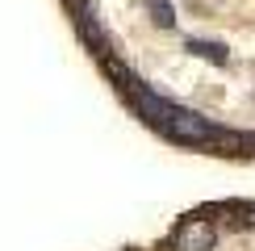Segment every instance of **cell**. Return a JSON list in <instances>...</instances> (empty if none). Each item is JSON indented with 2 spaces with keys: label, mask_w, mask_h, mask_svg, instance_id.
<instances>
[{
  "label": "cell",
  "mask_w": 255,
  "mask_h": 251,
  "mask_svg": "<svg viewBox=\"0 0 255 251\" xmlns=\"http://www.w3.org/2000/svg\"><path fill=\"white\" fill-rule=\"evenodd\" d=\"M214 243H218V230L205 218H184L172 235V251H214Z\"/></svg>",
  "instance_id": "cell-1"
},
{
  "label": "cell",
  "mask_w": 255,
  "mask_h": 251,
  "mask_svg": "<svg viewBox=\"0 0 255 251\" xmlns=\"http://www.w3.org/2000/svg\"><path fill=\"white\" fill-rule=\"evenodd\" d=\"M184 50H188V55H197V59H209V63H226L230 59V50L222 46V42H205V38H188Z\"/></svg>",
  "instance_id": "cell-2"
},
{
  "label": "cell",
  "mask_w": 255,
  "mask_h": 251,
  "mask_svg": "<svg viewBox=\"0 0 255 251\" xmlns=\"http://www.w3.org/2000/svg\"><path fill=\"white\" fill-rule=\"evenodd\" d=\"M151 17H155V25H163V29L176 25V13H172V4H167V0H151Z\"/></svg>",
  "instance_id": "cell-3"
}]
</instances>
